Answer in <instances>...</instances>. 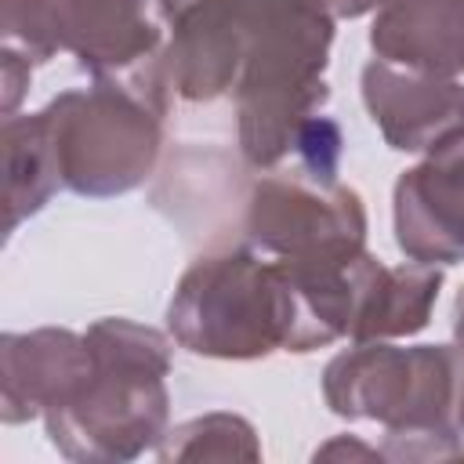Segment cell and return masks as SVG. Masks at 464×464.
<instances>
[{"instance_id":"3","label":"cell","mask_w":464,"mask_h":464,"mask_svg":"<svg viewBox=\"0 0 464 464\" xmlns=\"http://www.w3.org/2000/svg\"><path fill=\"white\" fill-rule=\"evenodd\" d=\"M91 370L80 392L44 417L51 446L80 464H123L170 431V341L163 330L105 315L87 330Z\"/></svg>"},{"instance_id":"6","label":"cell","mask_w":464,"mask_h":464,"mask_svg":"<svg viewBox=\"0 0 464 464\" xmlns=\"http://www.w3.org/2000/svg\"><path fill=\"white\" fill-rule=\"evenodd\" d=\"M167 330L178 348L225 362L304 352L294 279L250 243L207 250L181 272L167 304Z\"/></svg>"},{"instance_id":"1","label":"cell","mask_w":464,"mask_h":464,"mask_svg":"<svg viewBox=\"0 0 464 464\" xmlns=\"http://www.w3.org/2000/svg\"><path fill=\"white\" fill-rule=\"evenodd\" d=\"M170 94L236 105V145L254 170L279 167L330 98L326 0H160Z\"/></svg>"},{"instance_id":"7","label":"cell","mask_w":464,"mask_h":464,"mask_svg":"<svg viewBox=\"0 0 464 464\" xmlns=\"http://www.w3.org/2000/svg\"><path fill=\"white\" fill-rule=\"evenodd\" d=\"M160 0H0V51L44 65L69 51L91 76L163 51Z\"/></svg>"},{"instance_id":"17","label":"cell","mask_w":464,"mask_h":464,"mask_svg":"<svg viewBox=\"0 0 464 464\" xmlns=\"http://www.w3.org/2000/svg\"><path fill=\"white\" fill-rule=\"evenodd\" d=\"M384 0H326V7L334 11V18H362L370 11H377Z\"/></svg>"},{"instance_id":"18","label":"cell","mask_w":464,"mask_h":464,"mask_svg":"<svg viewBox=\"0 0 464 464\" xmlns=\"http://www.w3.org/2000/svg\"><path fill=\"white\" fill-rule=\"evenodd\" d=\"M457 428L464 431V344H457Z\"/></svg>"},{"instance_id":"13","label":"cell","mask_w":464,"mask_h":464,"mask_svg":"<svg viewBox=\"0 0 464 464\" xmlns=\"http://www.w3.org/2000/svg\"><path fill=\"white\" fill-rule=\"evenodd\" d=\"M4 138V210H7V236L18 232V225L33 214H40L51 196L62 188L54 152L47 141V127L40 109L36 112H14L4 116L0 127Z\"/></svg>"},{"instance_id":"16","label":"cell","mask_w":464,"mask_h":464,"mask_svg":"<svg viewBox=\"0 0 464 464\" xmlns=\"http://www.w3.org/2000/svg\"><path fill=\"white\" fill-rule=\"evenodd\" d=\"M319 457H362V460H381V450H373V446H362L355 435H337L334 442H326L323 450H315V460Z\"/></svg>"},{"instance_id":"10","label":"cell","mask_w":464,"mask_h":464,"mask_svg":"<svg viewBox=\"0 0 464 464\" xmlns=\"http://www.w3.org/2000/svg\"><path fill=\"white\" fill-rule=\"evenodd\" d=\"M91 370L87 334L65 326H36L0 337V417L25 424L65 406Z\"/></svg>"},{"instance_id":"11","label":"cell","mask_w":464,"mask_h":464,"mask_svg":"<svg viewBox=\"0 0 464 464\" xmlns=\"http://www.w3.org/2000/svg\"><path fill=\"white\" fill-rule=\"evenodd\" d=\"M442 290L439 265H384L370 250L359 254L352 272V323L348 341H392L420 334Z\"/></svg>"},{"instance_id":"2","label":"cell","mask_w":464,"mask_h":464,"mask_svg":"<svg viewBox=\"0 0 464 464\" xmlns=\"http://www.w3.org/2000/svg\"><path fill=\"white\" fill-rule=\"evenodd\" d=\"M366 203L341 181L304 170L265 174L243 207V239L276 257L301 297L304 352L348 337L352 261L366 250Z\"/></svg>"},{"instance_id":"5","label":"cell","mask_w":464,"mask_h":464,"mask_svg":"<svg viewBox=\"0 0 464 464\" xmlns=\"http://www.w3.org/2000/svg\"><path fill=\"white\" fill-rule=\"evenodd\" d=\"M323 399L344 420L384 428L381 460H464L457 344L352 341L323 370Z\"/></svg>"},{"instance_id":"14","label":"cell","mask_w":464,"mask_h":464,"mask_svg":"<svg viewBox=\"0 0 464 464\" xmlns=\"http://www.w3.org/2000/svg\"><path fill=\"white\" fill-rule=\"evenodd\" d=\"M160 460H261L257 431L239 413H203L163 435L156 446Z\"/></svg>"},{"instance_id":"19","label":"cell","mask_w":464,"mask_h":464,"mask_svg":"<svg viewBox=\"0 0 464 464\" xmlns=\"http://www.w3.org/2000/svg\"><path fill=\"white\" fill-rule=\"evenodd\" d=\"M453 337H457V344H464V286H460L457 304H453Z\"/></svg>"},{"instance_id":"12","label":"cell","mask_w":464,"mask_h":464,"mask_svg":"<svg viewBox=\"0 0 464 464\" xmlns=\"http://www.w3.org/2000/svg\"><path fill=\"white\" fill-rule=\"evenodd\" d=\"M381 62L431 76H464V0H384L370 25Z\"/></svg>"},{"instance_id":"9","label":"cell","mask_w":464,"mask_h":464,"mask_svg":"<svg viewBox=\"0 0 464 464\" xmlns=\"http://www.w3.org/2000/svg\"><path fill=\"white\" fill-rule=\"evenodd\" d=\"M359 87L373 127L395 152H428L464 130V83L453 76L413 72L373 58L362 65Z\"/></svg>"},{"instance_id":"4","label":"cell","mask_w":464,"mask_h":464,"mask_svg":"<svg viewBox=\"0 0 464 464\" xmlns=\"http://www.w3.org/2000/svg\"><path fill=\"white\" fill-rule=\"evenodd\" d=\"M170 83L160 54L98 72L83 87L54 94L40 116L62 188L87 199H112L141 188L163 149Z\"/></svg>"},{"instance_id":"15","label":"cell","mask_w":464,"mask_h":464,"mask_svg":"<svg viewBox=\"0 0 464 464\" xmlns=\"http://www.w3.org/2000/svg\"><path fill=\"white\" fill-rule=\"evenodd\" d=\"M301 156V170L323 181H337V163H341V127L330 116H312L301 134H297V149Z\"/></svg>"},{"instance_id":"8","label":"cell","mask_w":464,"mask_h":464,"mask_svg":"<svg viewBox=\"0 0 464 464\" xmlns=\"http://www.w3.org/2000/svg\"><path fill=\"white\" fill-rule=\"evenodd\" d=\"M392 225L406 261L439 268L464 261V130L399 174L392 188Z\"/></svg>"}]
</instances>
